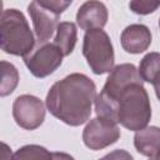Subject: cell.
Returning a JSON list of instances; mask_svg holds the SVG:
<instances>
[{
  "mask_svg": "<svg viewBox=\"0 0 160 160\" xmlns=\"http://www.w3.org/2000/svg\"><path fill=\"white\" fill-rule=\"evenodd\" d=\"M12 116L20 128L34 130L45 119V105L34 95H20L12 104Z\"/></svg>",
  "mask_w": 160,
  "mask_h": 160,
  "instance_id": "cell-7",
  "label": "cell"
},
{
  "mask_svg": "<svg viewBox=\"0 0 160 160\" xmlns=\"http://www.w3.org/2000/svg\"><path fill=\"white\" fill-rule=\"evenodd\" d=\"M0 46L6 54L22 58L34 50V34L21 11L6 9L1 12Z\"/></svg>",
  "mask_w": 160,
  "mask_h": 160,
  "instance_id": "cell-3",
  "label": "cell"
},
{
  "mask_svg": "<svg viewBox=\"0 0 160 160\" xmlns=\"http://www.w3.org/2000/svg\"><path fill=\"white\" fill-rule=\"evenodd\" d=\"M99 160H134V158L130 155V152H128L126 150L122 149H116L109 154H106L105 156H102Z\"/></svg>",
  "mask_w": 160,
  "mask_h": 160,
  "instance_id": "cell-18",
  "label": "cell"
},
{
  "mask_svg": "<svg viewBox=\"0 0 160 160\" xmlns=\"http://www.w3.org/2000/svg\"><path fill=\"white\" fill-rule=\"evenodd\" d=\"M139 74L142 81L156 85L160 82V52L146 54L139 65Z\"/></svg>",
  "mask_w": 160,
  "mask_h": 160,
  "instance_id": "cell-14",
  "label": "cell"
},
{
  "mask_svg": "<svg viewBox=\"0 0 160 160\" xmlns=\"http://www.w3.org/2000/svg\"><path fill=\"white\" fill-rule=\"evenodd\" d=\"M108 9L100 1H86L76 12V22L82 30L102 29L108 22Z\"/></svg>",
  "mask_w": 160,
  "mask_h": 160,
  "instance_id": "cell-10",
  "label": "cell"
},
{
  "mask_svg": "<svg viewBox=\"0 0 160 160\" xmlns=\"http://www.w3.org/2000/svg\"><path fill=\"white\" fill-rule=\"evenodd\" d=\"M134 146L136 151L148 158L160 155V128L146 126L135 132Z\"/></svg>",
  "mask_w": 160,
  "mask_h": 160,
  "instance_id": "cell-12",
  "label": "cell"
},
{
  "mask_svg": "<svg viewBox=\"0 0 160 160\" xmlns=\"http://www.w3.org/2000/svg\"><path fill=\"white\" fill-rule=\"evenodd\" d=\"M121 46L126 52L140 54L151 44V32L146 25L142 24H131L126 26L120 36Z\"/></svg>",
  "mask_w": 160,
  "mask_h": 160,
  "instance_id": "cell-11",
  "label": "cell"
},
{
  "mask_svg": "<svg viewBox=\"0 0 160 160\" xmlns=\"http://www.w3.org/2000/svg\"><path fill=\"white\" fill-rule=\"evenodd\" d=\"M154 89H155V94H156L158 99L160 100V82L156 84V85H154Z\"/></svg>",
  "mask_w": 160,
  "mask_h": 160,
  "instance_id": "cell-21",
  "label": "cell"
},
{
  "mask_svg": "<svg viewBox=\"0 0 160 160\" xmlns=\"http://www.w3.org/2000/svg\"><path fill=\"white\" fill-rule=\"evenodd\" d=\"M1 145H2V149H4V150H2V160H11V158H8V155H6V154H9V152H10V150H9L8 145H6V144H4V142H2Z\"/></svg>",
  "mask_w": 160,
  "mask_h": 160,
  "instance_id": "cell-20",
  "label": "cell"
},
{
  "mask_svg": "<svg viewBox=\"0 0 160 160\" xmlns=\"http://www.w3.org/2000/svg\"><path fill=\"white\" fill-rule=\"evenodd\" d=\"M78 40V29L76 25L71 21H61L56 28V35L54 44L61 50L64 56L70 55L74 51Z\"/></svg>",
  "mask_w": 160,
  "mask_h": 160,
  "instance_id": "cell-13",
  "label": "cell"
},
{
  "mask_svg": "<svg viewBox=\"0 0 160 160\" xmlns=\"http://www.w3.org/2000/svg\"><path fill=\"white\" fill-rule=\"evenodd\" d=\"M119 138L120 129L118 124L101 118L90 120L82 131V141L90 150H101L116 142Z\"/></svg>",
  "mask_w": 160,
  "mask_h": 160,
  "instance_id": "cell-8",
  "label": "cell"
},
{
  "mask_svg": "<svg viewBox=\"0 0 160 160\" xmlns=\"http://www.w3.org/2000/svg\"><path fill=\"white\" fill-rule=\"evenodd\" d=\"M19 82V72L18 69L5 60L1 61V86H0V95L6 96L11 94Z\"/></svg>",
  "mask_w": 160,
  "mask_h": 160,
  "instance_id": "cell-15",
  "label": "cell"
},
{
  "mask_svg": "<svg viewBox=\"0 0 160 160\" xmlns=\"http://www.w3.org/2000/svg\"><path fill=\"white\" fill-rule=\"evenodd\" d=\"M150 160H155V158H151V159H150Z\"/></svg>",
  "mask_w": 160,
  "mask_h": 160,
  "instance_id": "cell-23",
  "label": "cell"
},
{
  "mask_svg": "<svg viewBox=\"0 0 160 160\" xmlns=\"http://www.w3.org/2000/svg\"><path fill=\"white\" fill-rule=\"evenodd\" d=\"M159 28H160V20H159Z\"/></svg>",
  "mask_w": 160,
  "mask_h": 160,
  "instance_id": "cell-24",
  "label": "cell"
},
{
  "mask_svg": "<svg viewBox=\"0 0 160 160\" xmlns=\"http://www.w3.org/2000/svg\"><path fill=\"white\" fill-rule=\"evenodd\" d=\"M51 160H75V159L70 154L55 151V152H51Z\"/></svg>",
  "mask_w": 160,
  "mask_h": 160,
  "instance_id": "cell-19",
  "label": "cell"
},
{
  "mask_svg": "<svg viewBox=\"0 0 160 160\" xmlns=\"http://www.w3.org/2000/svg\"><path fill=\"white\" fill-rule=\"evenodd\" d=\"M70 5L71 0H39L29 4L28 11L32 20L38 42H48L59 25L60 15Z\"/></svg>",
  "mask_w": 160,
  "mask_h": 160,
  "instance_id": "cell-5",
  "label": "cell"
},
{
  "mask_svg": "<svg viewBox=\"0 0 160 160\" xmlns=\"http://www.w3.org/2000/svg\"><path fill=\"white\" fill-rule=\"evenodd\" d=\"M61 50L52 42H38L34 50L24 56V62L35 78H46L62 62Z\"/></svg>",
  "mask_w": 160,
  "mask_h": 160,
  "instance_id": "cell-6",
  "label": "cell"
},
{
  "mask_svg": "<svg viewBox=\"0 0 160 160\" xmlns=\"http://www.w3.org/2000/svg\"><path fill=\"white\" fill-rule=\"evenodd\" d=\"M11 160H51V152L40 145H25L15 151Z\"/></svg>",
  "mask_w": 160,
  "mask_h": 160,
  "instance_id": "cell-16",
  "label": "cell"
},
{
  "mask_svg": "<svg viewBox=\"0 0 160 160\" xmlns=\"http://www.w3.org/2000/svg\"><path fill=\"white\" fill-rule=\"evenodd\" d=\"M142 79L139 74V70L132 64H120L115 66L109 74L106 82L100 92V95L114 99L116 98L125 88L131 84H142Z\"/></svg>",
  "mask_w": 160,
  "mask_h": 160,
  "instance_id": "cell-9",
  "label": "cell"
},
{
  "mask_svg": "<svg viewBox=\"0 0 160 160\" xmlns=\"http://www.w3.org/2000/svg\"><path fill=\"white\" fill-rule=\"evenodd\" d=\"M155 160H160V155H159V156H156V158H155Z\"/></svg>",
  "mask_w": 160,
  "mask_h": 160,
  "instance_id": "cell-22",
  "label": "cell"
},
{
  "mask_svg": "<svg viewBox=\"0 0 160 160\" xmlns=\"http://www.w3.org/2000/svg\"><path fill=\"white\" fill-rule=\"evenodd\" d=\"M96 100L94 81L80 72H74L56 81L46 95L48 110L62 122L79 126L91 115L92 102Z\"/></svg>",
  "mask_w": 160,
  "mask_h": 160,
  "instance_id": "cell-1",
  "label": "cell"
},
{
  "mask_svg": "<svg viewBox=\"0 0 160 160\" xmlns=\"http://www.w3.org/2000/svg\"><path fill=\"white\" fill-rule=\"evenodd\" d=\"M82 55L85 56L88 65L96 75L111 72L114 69L115 56L112 44L109 35L101 30H89L84 35Z\"/></svg>",
  "mask_w": 160,
  "mask_h": 160,
  "instance_id": "cell-4",
  "label": "cell"
},
{
  "mask_svg": "<svg viewBox=\"0 0 160 160\" xmlns=\"http://www.w3.org/2000/svg\"><path fill=\"white\" fill-rule=\"evenodd\" d=\"M95 111L98 118L121 124L131 131L146 128L151 119L150 100L142 84H131L114 99L99 94L95 100Z\"/></svg>",
  "mask_w": 160,
  "mask_h": 160,
  "instance_id": "cell-2",
  "label": "cell"
},
{
  "mask_svg": "<svg viewBox=\"0 0 160 160\" xmlns=\"http://www.w3.org/2000/svg\"><path fill=\"white\" fill-rule=\"evenodd\" d=\"M160 6V1H142V0H134L129 2V8L132 12L139 15H148L150 12H154Z\"/></svg>",
  "mask_w": 160,
  "mask_h": 160,
  "instance_id": "cell-17",
  "label": "cell"
}]
</instances>
